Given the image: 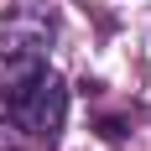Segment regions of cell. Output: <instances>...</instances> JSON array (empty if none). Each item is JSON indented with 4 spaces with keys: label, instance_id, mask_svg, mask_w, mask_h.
<instances>
[{
    "label": "cell",
    "instance_id": "6da1fadb",
    "mask_svg": "<svg viewBox=\"0 0 151 151\" xmlns=\"http://www.w3.org/2000/svg\"><path fill=\"white\" fill-rule=\"evenodd\" d=\"M0 109H5V120L26 141L58 146L63 120H68V83L52 68H37V73H26V78H16V83L0 89Z\"/></svg>",
    "mask_w": 151,
    "mask_h": 151
},
{
    "label": "cell",
    "instance_id": "7a4b0ae2",
    "mask_svg": "<svg viewBox=\"0 0 151 151\" xmlns=\"http://www.w3.org/2000/svg\"><path fill=\"white\" fill-rule=\"evenodd\" d=\"M52 37H58L52 5L47 0H16L0 16V89L26 78V73H37V68H47Z\"/></svg>",
    "mask_w": 151,
    "mask_h": 151
}]
</instances>
